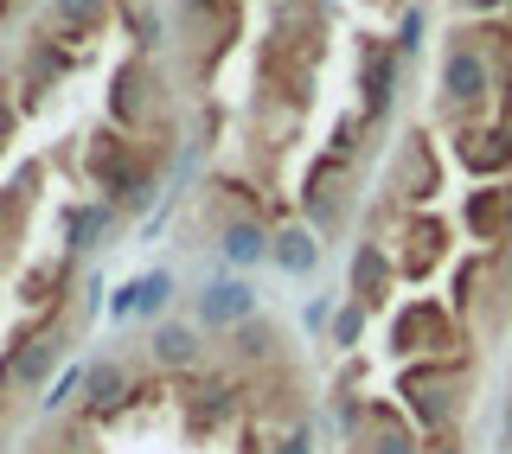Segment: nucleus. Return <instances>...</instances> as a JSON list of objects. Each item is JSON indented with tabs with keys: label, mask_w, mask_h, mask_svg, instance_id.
<instances>
[{
	"label": "nucleus",
	"mask_w": 512,
	"mask_h": 454,
	"mask_svg": "<svg viewBox=\"0 0 512 454\" xmlns=\"http://www.w3.org/2000/svg\"><path fill=\"white\" fill-rule=\"evenodd\" d=\"M64 346H71L64 327H45V333L20 339V346H7V359H0V384H7V391H39V384L58 371Z\"/></svg>",
	"instance_id": "f257e3e1"
},
{
	"label": "nucleus",
	"mask_w": 512,
	"mask_h": 454,
	"mask_svg": "<svg viewBox=\"0 0 512 454\" xmlns=\"http://www.w3.org/2000/svg\"><path fill=\"white\" fill-rule=\"evenodd\" d=\"M128 391H135V384H128V371L116 359H103V365L84 371V410L90 416H116L122 403H128Z\"/></svg>",
	"instance_id": "f03ea898"
},
{
	"label": "nucleus",
	"mask_w": 512,
	"mask_h": 454,
	"mask_svg": "<svg viewBox=\"0 0 512 454\" xmlns=\"http://www.w3.org/2000/svg\"><path fill=\"white\" fill-rule=\"evenodd\" d=\"M64 231H71V250H90V243L109 231V205H77V212L64 218Z\"/></svg>",
	"instance_id": "7ed1b4c3"
},
{
	"label": "nucleus",
	"mask_w": 512,
	"mask_h": 454,
	"mask_svg": "<svg viewBox=\"0 0 512 454\" xmlns=\"http://www.w3.org/2000/svg\"><path fill=\"white\" fill-rule=\"evenodd\" d=\"M13 135V103H7V90H0V141Z\"/></svg>",
	"instance_id": "20e7f679"
}]
</instances>
